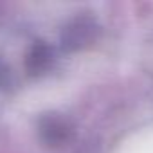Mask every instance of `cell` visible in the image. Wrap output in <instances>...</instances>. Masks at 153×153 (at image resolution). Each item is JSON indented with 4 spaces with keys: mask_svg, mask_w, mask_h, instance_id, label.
Segmentation results:
<instances>
[{
    "mask_svg": "<svg viewBox=\"0 0 153 153\" xmlns=\"http://www.w3.org/2000/svg\"><path fill=\"white\" fill-rule=\"evenodd\" d=\"M99 36L97 22L88 15L72 18L61 31V47L68 52L90 47Z\"/></svg>",
    "mask_w": 153,
    "mask_h": 153,
    "instance_id": "cell-1",
    "label": "cell"
},
{
    "mask_svg": "<svg viewBox=\"0 0 153 153\" xmlns=\"http://www.w3.org/2000/svg\"><path fill=\"white\" fill-rule=\"evenodd\" d=\"M72 133H74V126L63 114L47 112L42 114L38 119V135L45 146L51 148L63 146L65 142L70 140Z\"/></svg>",
    "mask_w": 153,
    "mask_h": 153,
    "instance_id": "cell-2",
    "label": "cell"
},
{
    "mask_svg": "<svg viewBox=\"0 0 153 153\" xmlns=\"http://www.w3.org/2000/svg\"><path fill=\"white\" fill-rule=\"evenodd\" d=\"M52 63V49L45 42H34L25 56V70L31 76L43 74Z\"/></svg>",
    "mask_w": 153,
    "mask_h": 153,
    "instance_id": "cell-3",
    "label": "cell"
}]
</instances>
